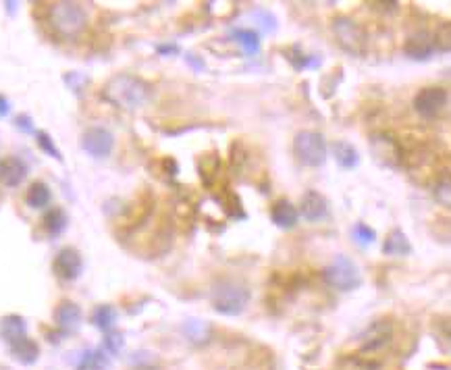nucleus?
Returning a JSON list of instances; mask_svg holds the SVG:
<instances>
[{
  "label": "nucleus",
  "mask_w": 451,
  "mask_h": 370,
  "mask_svg": "<svg viewBox=\"0 0 451 370\" xmlns=\"http://www.w3.org/2000/svg\"><path fill=\"white\" fill-rule=\"evenodd\" d=\"M44 227H46V231H48L50 235L63 233L65 227H67V215H65V210H63V208H52V210H48L46 217H44Z\"/></svg>",
  "instance_id": "nucleus-21"
},
{
  "label": "nucleus",
  "mask_w": 451,
  "mask_h": 370,
  "mask_svg": "<svg viewBox=\"0 0 451 370\" xmlns=\"http://www.w3.org/2000/svg\"><path fill=\"white\" fill-rule=\"evenodd\" d=\"M28 177V165L17 156H6L0 160V184L6 187H17Z\"/></svg>",
  "instance_id": "nucleus-13"
},
{
  "label": "nucleus",
  "mask_w": 451,
  "mask_h": 370,
  "mask_svg": "<svg viewBox=\"0 0 451 370\" xmlns=\"http://www.w3.org/2000/svg\"><path fill=\"white\" fill-rule=\"evenodd\" d=\"M323 275L327 285L337 292H351L360 285V270L347 256H337L325 268Z\"/></svg>",
  "instance_id": "nucleus-6"
},
{
  "label": "nucleus",
  "mask_w": 451,
  "mask_h": 370,
  "mask_svg": "<svg viewBox=\"0 0 451 370\" xmlns=\"http://www.w3.org/2000/svg\"><path fill=\"white\" fill-rule=\"evenodd\" d=\"M25 202L30 208H44L50 204V189L48 185L42 184V181H36V184L30 185L28 193H25Z\"/></svg>",
  "instance_id": "nucleus-19"
},
{
  "label": "nucleus",
  "mask_w": 451,
  "mask_h": 370,
  "mask_svg": "<svg viewBox=\"0 0 451 370\" xmlns=\"http://www.w3.org/2000/svg\"><path fill=\"white\" fill-rule=\"evenodd\" d=\"M333 154H335V160L343 169H354L360 162L358 150L354 148L349 142H343V140H339V142L333 144Z\"/></svg>",
  "instance_id": "nucleus-18"
},
{
  "label": "nucleus",
  "mask_w": 451,
  "mask_h": 370,
  "mask_svg": "<svg viewBox=\"0 0 451 370\" xmlns=\"http://www.w3.org/2000/svg\"><path fill=\"white\" fill-rule=\"evenodd\" d=\"M333 32L337 36V42L351 54H362L364 52V46H366V34L364 30L347 19V17H339L333 21Z\"/></svg>",
  "instance_id": "nucleus-8"
},
{
  "label": "nucleus",
  "mask_w": 451,
  "mask_h": 370,
  "mask_svg": "<svg viewBox=\"0 0 451 370\" xmlns=\"http://www.w3.org/2000/svg\"><path fill=\"white\" fill-rule=\"evenodd\" d=\"M383 252H385L387 256H393V258L408 256V254L412 252V246H410L408 235H406L404 231H399V229H393V231L387 235L385 244H383Z\"/></svg>",
  "instance_id": "nucleus-16"
},
{
  "label": "nucleus",
  "mask_w": 451,
  "mask_h": 370,
  "mask_svg": "<svg viewBox=\"0 0 451 370\" xmlns=\"http://www.w3.org/2000/svg\"><path fill=\"white\" fill-rule=\"evenodd\" d=\"M114 138L113 133L104 127H90L81 136V148L94 158H107L113 152Z\"/></svg>",
  "instance_id": "nucleus-10"
},
{
  "label": "nucleus",
  "mask_w": 451,
  "mask_h": 370,
  "mask_svg": "<svg viewBox=\"0 0 451 370\" xmlns=\"http://www.w3.org/2000/svg\"><path fill=\"white\" fill-rule=\"evenodd\" d=\"M391 343H393V325L389 321H376L360 337L358 356L368 362L373 360L378 362L385 358Z\"/></svg>",
  "instance_id": "nucleus-4"
},
{
  "label": "nucleus",
  "mask_w": 451,
  "mask_h": 370,
  "mask_svg": "<svg viewBox=\"0 0 451 370\" xmlns=\"http://www.w3.org/2000/svg\"><path fill=\"white\" fill-rule=\"evenodd\" d=\"M102 96L107 102H111L121 111H138L148 102L150 88L144 79H140L136 75L121 73L107 81Z\"/></svg>",
  "instance_id": "nucleus-1"
},
{
  "label": "nucleus",
  "mask_w": 451,
  "mask_h": 370,
  "mask_svg": "<svg viewBox=\"0 0 451 370\" xmlns=\"http://www.w3.org/2000/svg\"><path fill=\"white\" fill-rule=\"evenodd\" d=\"M294 154L303 167H320L327 160V142L318 131H300L294 138Z\"/></svg>",
  "instance_id": "nucleus-5"
},
{
  "label": "nucleus",
  "mask_w": 451,
  "mask_h": 370,
  "mask_svg": "<svg viewBox=\"0 0 451 370\" xmlns=\"http://www.w3.org/2000/svg\"><path fill=\"white\" fill-rule=\"evenodd\" d=\"M198 167H200V177H202V181L210 185L212 184V179L217 177V173H219L221 160H219L217 154H204V156L200 158Z\"/></svg>",
  "instance_id": "nucleus-20"
},
{
  "label": "nucleus",
  "mask_w": 451,
  "mask_h": 370,
  "mask_svg": "<svg viewBox=\"0 0 451 370\" xmlns=\"http://www.w3.org/2000/svg\"><path fill=\"white\" fill-rule=\"evenodd\" d=\"M17 127L23 129V131H28V133L34 131V127L30 125V119H28V117H17Z\"/></svg>",
  "instance_id": "nucleus-29"
},
{
  "label": "nucleus",
  "mask_w": 451,
  "mask_h": 370,
  "mask_svg": "<svg viewBox=\"0 0 451 370\" xmlns=\"http://www.w3.org/2000/svg\"><path fill=\"white\" fill-rule=\"evenodd\" d=\"M375 237H376L375 229H371L368 225L358 222V225L354 227V239H356L360 246H368V244H373V241H375Z\"/></svg>",
  "instance_id": "nucleus-26"
},
{
  "label": "nucleus",
  "mask_w": 451,
  "mask_h": 370,
  "mask_svg": "<svg viewBox=\"0 0 451 370\" xmlns=\"http://www.w3.org/2000/svg\"><path fill=\"white\" fill-rule=\"evenodd\" d=\"M11 111V107H8V100L4 98V96H0V117H6Z\"/></svg>",
  "instance_id": "nucleus-30"
},
{
  "label": "nucleus",
  "mask_w": 451,
  "mask_h": 370,
  "mask_svg": "<svg viewBox=\"0 0 451 370\" xmlns=\"http://www.w3.org/2000/svg\"><path fill=\"white\" fill-rule=\"evenodd\" d=\"M38 146L44 152H48L50 156H54V158H61V152L54 148V144H52V140L48 138V133H44V131H40L38 133Z\"/></svg>",
  "instance_id": "nucleus-27"
},
{
  "label": "nucleus",
  "mask_w": 451,
  "mask_h": 370,
  "mask_svg": "<svg viewBox=\"0 0 451 370\" xmlns=\"http://www.w3.org/2000/svg\"><path fill=\"white\" fill-rule=\"evenodd\" d=\"M233 37L243 46V50L248 54H256L258 48H260V40H258V34L254 30H235Z\"/></svg>",
  "instance_id": "nucleus-24"
},
{
  "label": "nucleus",
  "mask_w": 451,
  "mask_h": 370,
  "mask_svg": "<svg viewBox=\"0 0 451 370\" xmlns=\"http://www.w3.org/2000/svg\"><path fill=\"white\" fill-rule=\"evenodd\" d=\"M54 275L63 281H73L81 275V268H83V260L79 256L76 248H63L56 258H54Z\"/></svg>",
  "instance_id": "nucleus-11"
},
{
  "label": "nucleus",
  "mask_w": 451,
  "mask_h": 370,
  "mask_svg": "<svg viewBox=\"0 0 451 370\" xmlns=\"http://www.w3.org/2000/svg\"><path fill=\"white\" fill-rule=\"evenodd\" d=\"M447 100H450V96H447L445 88L431 85V88L420 90L414 96V109H416V112L420 117H424V119H435V117H439L441 112L445 111Z\"/></svg>",
  "instance_id": "nucleus-7"
},
{
  "label": "nucleus",
  "mask_w": 451,
  "mask_h": 370,
  "mask_svg": "<svg viewBox=\"0 0 451 370\" xmlns=\"http://www.w3.org/2000/svg\"><path fill=\"white\" fill-rule=\"evenodd\" d=\"M437 200L443 206H450V177H443L441 185L437 187Z\"/></svg>",
  "instance_id": "nucleus-28"
},
{
  "label": "nucleus",
  "mask_w": 451,
  "mask_h": 370,
  "mask_svg": "<svg viewBox=\"0 0 451 370\" xmlns=\"http://www.w3.org/2000/svg\"><path fill=\"white\" fill-rule=\"evenodd\" d=\"M301 215L303 219L310 222L323 221L327 215H329V204H327V198L314 189L306 191V196L301 198Z\"/></svg>",
  "instance_id": "nucleus-14"
},
{
  "label": "nucleus",
  "mask_w": 451,
  "mask_h": 370,
  "mask_svg": "<svg viewBox=\"0 0 451 370\" xmlns=\"http://www.w3.org/2000/svg\"><path fill=\"white\" fill-rule=\"evenodd\" d=\"M371 150H373L376 160L385 167H397L402 162V156H404L402 144L389 133L373 136L371 138Z\"/></svg>",
  "instance_id": "nucleus-9"
},
{
  "label": "nucleus",
  "mask_w": 451,
  "mask_h": 370,
  "mask_svg": "<svg viewBox=\"0 0 451 370\" xmlns=\"http://www.w3.org/2000/svg\"><path fill=\"white\" fill-rule=\"evenodd\" d=\"M23 331H25V323L19 316H6L0 323V333L4 335L8 341H15V339L23 337Z\"/></svg>",
  "instance_id": "nucleus-23"
},
{
  "label": "nucleus",
  "mask_w": 451,
  "mask_h": 370,
  "mask_svg": "<svg viewBox=\"0 0 451 370\" xmlns=\"http://www.w3.org/2000/svg\"><path fill=\"white\" fill-rule=\"evenodd\" d=\"M116 321V312H114V308L111 306H100V308H96V312H94V323H96V327H100V329H111L113 327V323Z\"/></svg>",
  "instance_id": "nucleus-25"
},
{
  "label": "nucleus",
  "mask_w": 451,
  "mask_h": 370,
  "mask_svg": "<svg viewBox=\"0 0 451 370\" xmlns=\"http://www.w3.org/2000/svg\"><path fill=\"white\" fill-rule=\"evenodd\" d=\"M79 321H81V310L79 306H76L73 302H63L56 310V323L59 327L67 329V331H73L79 327Z\"/></svg>",
  "instance_id": "nucleus-17"
},
{
  "label": "nucleus",
  "mask_w": 451,
  "mask_h": 370,
  "mask_svg": "<svg viewBox=\"0 0 451 370\" xmlns=\"http://www.w3.org/2000/svg\"><path fill=\"white\" fill-rule=\"evenodd\" d=\"M50 25L63 37H76L83 32L88 23V15L77 2H56L50 6Z\"/></svg>",
  "instance_id": "nucleus-3"
},
{
  "label": "nucleus",
  "mask_w": 451,
  "mask_h": 370,
  "mask_svg": "<svg viewBox=\"0 0 451 370\" xmlns=\"http://www.w3.org/2000/svg\"><path fill=\"white\" fill-rule=\"evenodd\" d=\"M13 354L23 362H34L36 356H38V345L34 341L25 339V337H19V339L13 341Z\"/></svg>",
  "instance_id": "nucleus-22"
},
{
  "label": "nucleus",
  "mask_w": 451,
  "mask_h": 370,
  "mask_svg": "<svg viewBox=\"0 0 451 370\" xmlns=\"http://www.w3.org/2000/svg\"><path fill=\"white\" fill-rule=\"evenodd\" d=\"M210 302H212V308L219 314L237 316L246 310V306L250 302V290L241 281L225 279V281H219L215 285V290L210 294Z\"/></svg>",
  "instance_id": "nucleus-2"
},
{
  "label": "nucleus",
  "mask_w": 451,
  "mask_h": 370,
  "mask_svg": "<svg viewBox=\"0 0 451 370\" xmlns=\"http://www.w3.org/2000/svg\"><path fill=\"white\" fill-rule=\"evenodd\" d=\"M404 50L414 61H426V59H431L435 54L437 44H435V37L431 36L428 32H416V34H412L406 40Z\"/></svg>",
  "instance_id": "nucleus-12"
},
{
  "label": "nucleus",
  "mask_w": 451,
  "mask_h": 370,
  "mask_svg": "<svg viewBox=\"0 0 451 370\" xmlns=\"http://www.w3.org/2000/svg\"><path fill=\"white\" fill-rule=\"evenodd\" d=\"M270 219H272V222H275L279 229H294L296 222H298V210H296V206H294L289 200L281 198V200H277V202L272 204V208H270Z\"/></svg>",
  "instance_id": "nucleus-15"
}]
</instances>
